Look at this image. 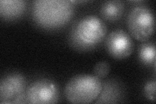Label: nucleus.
<instances>
[{"label":"nucleus","instance_id":"obj_6","mask_svg":"<svg viewBox=\"0 0 156 104\" xmlns=\"http://www.w3.org/2000/svg\"><path fill=\"white\" fill-rule=\"evenodd\" d=\"M26 98L29 103H55L58 99V89L53 81L42 79L34 81L28 87Z\"/></svg>","mask_w":156,"mask_h":104},{"label":"nucleus","instance_id":"obj_11","mask_svg":"<svg viewBox=\"0 0 156 104\" xmlns=\"http://www.w3.org/2000/svg\"><path fill=\"white\" fill-rule=\"evenodd\" d=\"M138 56L140 61L146 65L155 67V47L152 42H146L139 46Z\"/></svg>","mask_w":156,"mask_h":104},{"label":"nucleus","instance_id":"obj_4","mask_svg":"<svg viewBox=\"0 0 156 104\" xmlns=\"http://www.w3.org/2000/svg\"><path fill=\"white\" fill-rule=\"evenodd\" d=\"M127 27L130 34L140 42L147 41L155 31V18L152 10L145 6H136L127 16Z\"/></svg>","mask_w":156,"mask_h":104},{"label":"nucleus","instance_id":"obj_9","mask_svg":"<svg viewBox=\"0 0 156 104\" xmlns=\"http://www.w3.org/2000/svg\"><path fill=\"white\" fill-rule=\"evenodd\" d=\"M124 11L123 3L120 1H107L101 4L100 14L105 20L116 22L122 16Z\"/></svg>","mask_w":156,"mask_h":104},{"label":"nucleus","instance_id":"obj_1","mask_svg":"<svg viewBox=\"0 0 156 104\" xmlns=\"http://www.w3.org/2000/svg\"><path fill=\"white\" fill-rule=\"evenodd\" d=\"M73 1L38 0L33 3L32 14L35 22L43 28L57 29L66 25L73 16Z\"/></svg>","mask_w":156,"mask_h":104},{"label":"nucleus","instance_id":"obj_13","mask_svg":"<svg viewBox=\"0 0 156 104\" xmlns=\"http://www.w3.org/2000/svg\"><path fill=\"white\" fill-rule=\"evenodd\" d=\"M155 81H149L144 87V94L150 101L154 102L155 98Z\"/></svg>","mask_w":156,"mask_h":104},{"label":"nucleus","instance_id":"obj_5","mask_svg":"<svg viewBox=\"0 0 156 104\" xmlns=\"http://www.w3.org/2000/svg\"><path fill=\"white\" fill-rule=\"evenodd\" d=\"M26 80L22 74H9L0 83V103H20L27 102L25 95Z\"/></svg>","mask_w":156,"mask_h":104},{"label":"nucleus","instance_id":"obj_2","mask_svg":"<svg viewBox=\"0 0 156 104\" xmlns=\"http://www.w3.org/2000/svg\"><path fill=\"white\" fill-rule=\"evenodd\" d=\"M107 33V26L103 20L96 16H87L72 26L69 41L72 46L77 50L89 51L104 40Z\"/></svg>","mask_w":156,"mask_h":104},{"label":"nucleus","instance_id":"obj_12","mask_svg":"<svg viewBox=\"0 0 156 104\" xmlns=\"http://www.w3.org/2000/svg\"><path fill=\"white\" fill-rule=\"evenodd\" d=\"M110 65L106 61H100L94 67V75L100 79L105 77L110 72Z\"/></svg>","mask_w":156,"mask_h":104},{"label":"nucleus","instance_id":"obj_8","mask_svg":"<svg viewBox=\"0 0 156 104\" xmlns=\"http://www.w3.org/2000/svg\"><path fill=\"white\" fill-rule=\"evenodd\" d=\"M26 7V2L22 0H1L0 15L5 20L16 19L22 15Z\"/></svg>","mask_w":156,"mask_h":104},{"label":"nucleus","instance_id":"obj_3","mask_svg":"<svg viewBox=\"0 0 156 104\" xmlns=\"http://www.w3.org/2000/svg\"><path fill=\"white\" fill-rule=\"evenodd\" d=\"M103 83L94 75L81 74L71 78L65 87L66 100L72 103L94 102L100 95Z\"/></svg>","mask_w":156,"mask_h":104},{"label":"nucleus","instance_id":"obj_7","mask_svg":"<svg viewBox=\"0 0 156 104\" xmlns=\"http://www.w3.org/2000/svg\"><path fill=\"white\" fill-rule=\"evenodd\" d=\"M106 50L109 56L116 59L128 57L133 52V42L129 34L123 29L112 31L107 37Z\"/></svg>","mask_w":156,"mask_h":104},{"label":"nucleus","instance_id":"obj_10","mask_svg":"<svg viewBox=\"0 0 156 104\" xmlns=\"http://www.w3.org/2000/svg\"><path fill=\"white\" fill-rule=\"evenodd\" d=\"M121 90L119 85L115 81L106 82L103 85L100 95L94 101L96 103H116L121 98Z\"/></svg>","mask_w":156,"mask_h":104}]
</instances>
